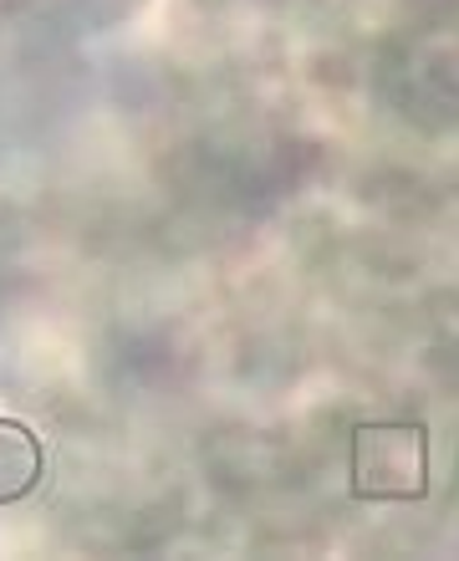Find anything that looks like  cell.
Listing matches in <instances>:
<instances>
[{
    "label": "cell",
    "instance_id": "cell-2",
    "mask_svg": "<svg viewBox=\"0 0 459 561\" xmlns=\"http://www.w3.org/2000/svg\"><path fill=\"white\" fill-rule=\"evenodd\" d=\"M42 474V449L21 424H0V501L26 495Z\"/></svg>",
    "mask_w": 459,
    "mask_h": 561
},
{
    "label": "cell",
    "instance_id": "cell-1",
    "mask_svg": "<svg viewBox=\"0 0 459 561\" xmlns=\"http://www.w3.org/2000/svg\"><path fill=\"white\" fill-rule=\"evenodd\" d=\"M388 439H393V428H368L363 444H357V470H363V485L372 495H403L424 474V449H418L414 428H403L399 455H388Z\"/></svg>",
    "mask_w": 459,
    "mask_h": 561
}]
</instances>
